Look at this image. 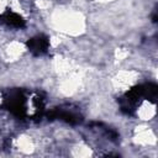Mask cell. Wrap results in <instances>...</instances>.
I'll list each match as a JSON object with an SVG mask.
<instances>
[{
  "label": "cell",
  "mask_w": 158,
  "mask_h": 158,
  "mask_svg": "<svg viewBox=\"0 0 158 158\" xmlns=\"http://www.w3.org/2000/svg\"><path fill=\"white\" fill-rule=\"evenodd\" d=\"M27 47H28V51L31 53H33L35 56H42V54L47 53L48 47H49V42H48V38L46 36L38 35V36L32 37L31 40L27 41Z\"/></svg>",
  "instance_id": "obj_2"
},
{
  "label": "cell",
  "mask_w": 158,
  "mask_h": 158,
  "mask_svg": "<svg viewBox=\"0 0 158 158\" xmlns=\"http://www.w3.org/2000/svg\"><path fill=\"white\" fill-rule=\"evenodd\" d=\"M48 117L58 118L60 121H64L70 125H78L83 121V115L79 111V109L74 107L73 105H63L56 110H53L51 114H48Z\"/></svg>",
  "instance_id": "obj_1"
}]
</instances>
